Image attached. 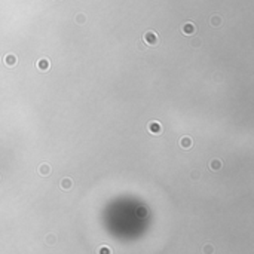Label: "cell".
<instances>
[{
    "label": "cell",
    "instance_id": "6da1fadb",
    "mask_svg": "<svg viewBox=\"0 0 254 254\" xmlns=\"http://www.w3.org/2000/svg\"><path fill=\"white\" fill-rule=\"evenodd\" d=\"M143 40H144L149 46H158L159 43H161V39H159L158 33H155L152 30H149V31H146V33L143 34Z\"/></svg>",
    "mask_w": 254,
    "mask_h": 254
},
{
    "label": "cell",
    "instance_id": "7a4b0ae2",
    "mask_svg": "<svg viewBox=\"0 0 254 254\" xmlns=\"http://www.w3.org/2000/svg\"><path fill=\"white\" fill-rule=\"evenodd\" d=\"M196 25L193 23H190V21H187V23H184L183 25H181V33L186 34V36H192V34L196 33Z\"/></svg>",
    "mask_w": 254,
    "mask_h": 254
},
{
    "label": "cell",
    "instance_id": "3957f363",
    "mask_svg": "<svg viewBox=\"0 0 254 254\" xmlns=\"http://www.w3.org/2000/svg\"><path fill=\"white\" fill-rule=\"evenodd\" d=\"M37 172H39L42 177H48V175L52 172V168L49 164H46V162H43V164L39 165V168H37Z\"/></svg>",
    "mask_w": 254,
    "mask_h": 254
},
{
    "label": "cell",
    "instance_id": "277c9868",
    "mask_svg": "<svg viewBox=\"0 0 254 254\" xmlns=\"http://www.w3.org/2000/svg\"><path fill=\"white\" fill-rule=\"evenodd\" d=\"M147 130L150 131L152 134H161L162 132V126H161L159 122H150L147 125Z\"/></svg>",
    "mask_w": 254,
    "mask_h": 254
},
{
    "label": "cell",
    "instance_id": "5b68a950",
    "mask_svg": "<svg viewBox=\"0 0 254 254\" xmlns=\"http://www.w3.org/2000/svg\"><path fill=\"white\" fill-rule=\"evenodd\" d=\"M3 62H5L8 67H13V66H17L18 62V58L15 55H12V54H9V55H6L5 58H3Z\"/></svg>",
    "mask_w": 254,
    "mask_h": 254
},
{
    "label": "cell",
    "instance_id": "8992f818",
    "mask_svg": "<svg viewBox=\"0 0 254 254\" xmlns=\"http://www.w3.org/2000/svg\"><path fill=\"white\" fill-rule=\"evenodd\" d=\"M36 66H37V68H39V70H42V71H46V70H49V66H51V64H49V60H46V58H40Z\"/></svg>",
    "mask_w": 254,
    "mask_h": 254
},
{
    "label": "cell",
    "instance_id": "52a82bcc",
    "mask_svg": "<svg viewBox=\"0 0 254 254\" xmlns=\"http://www.w3.org/2000/svg\"><path fill=\"white\" fill-rule=\"evenodd\" d=\"M209 24H211V27H214V28H217V27H220L221 24H223V19H221V17L220 15H213L211 17V19H209Z\"/></svg>",
    "mask_w": 254,
    "mask_h": 254
},
{
    "label": "cell",
    "instance_id": "ba28073f",
    "mask_svg": "<svg viewBox=\"0 0 254 254\" xmlns=\"http://www.w3.org/2000/svg\"><path fill=\"white\" fill-rule=\"evenodd\" d=\"M192 144H193V140L190 137H181L180 138V147H183V149H190Z\"/></svg>",
    "mask_w": 254,
    "mask_h": 254
},
{
    "label": "cell",
    "instance_id": "9c48e42d",
    "mask_svg": "<svg viewBox=\"0 0 254 254\" xmlns=\"http://www.w3.org/2000/svg\"><path fill=\"white\" fill-rule=\"evenodd\" d=\"M60 186H61V189H64V190H70L71 186H73V180L68 178V177H66V178H62V180L60 181Z\"/></svg>",
    "mask_w": 254,
    "mask_h": 254
},
{
    "label": "cell",
    "instance_id": "30bf717a",
    "mask_svg": "<svg viewBox=\"0 0 254 254\" xmlns=\"http://www.w3.org/2000/svg\"><path fill=\"white\" fill-rule=\"evenodd\" d=\"M221 167H223V164H221L220 159H213V161L209 162V169H211V171H219Z\"/></svg>",
    "mask_w": 254,
    "mask_h": 254
},
{
    "label": "cell",
    "instance_id": "8fae6325",
    "mask_svg": "<svg viewBox=\"0 0 254 254\" xmlns=\"http://www.w3.org/2000/svg\"><path fill=\"white\" fill-rule=\"evenodd\" d=\"M74 23L79 24V25H83V24L86 23V15H85V13H77V15L74 17Z\"/></svg>",
    "mask_w": 254,
    "mask_h": 254
},
{
    "label": "cell",
    "instance_id": "7c38bea8",
    "mask_svg": "<svg viewBox=\"0 0 254 254\" xmlns=\"http://www.w3.org/2000/svg\"><path fill=\"white\" fill-rule=\"evenodd\" d=\"M204 254H213L214 253V247L211 245V244H207V245H204Z\"/></svg>",
    "mask_w": 254,
    "mask_h": 254
},
{
    "label": "cell",
    "instance_id": "4fadbf2b",
    "mask_svg": "<svg viewBox=\"0 0 254 254\" xmlns=\"http://www.w3.org/2000/svg\"><path fill=\"white\" fill-rule=\"evenodd\" d=\"M190 45H192L193 48H199V46L202 45V40H201V39H198V37H196V39H193V40H192V43H190Z\"/></svg>",
    "mask_w": 254,
    "mask_h": 254
},
{
    "label": "cell",
    "instance_id": "5bb4252c",
    "mask_svg": "<svg viewBox=\"0 0 254 254\" xmlns=\"http://www.w3.org/2000/svg\"><path fill=\"white\" fill-rule=\"evenodd\" d=\"M55 241H56V238L54 236V235H48V236H46V242L49 244V245L55 244Z\"/></svg>",
    "mask_w": 254,
    "mask_h": 254
},
{
    "label": "cell",
    "instance_id": "9a60e30c",
    "mask_svg": "<svg viewBox=\"0 0 254 254\" xmlns=\"http://www.w3.org/2000/svg\"><path fill=\"white\" fill-rule=\"evenodd\" d=\"M98 254H112V251L107 247H101V248L98 250Z\"/></svg>",
    "mask_w": 254,
    "mask_h": 254
},
{
    "label": "cell",
    "instance_id": "2e32d148",
    "mask_svg": "<svg viewBox=\"0 0 254 254\" xmlns=\"http://www.w3.org/2000/svg\"><path fill=\"white\" fill-rule=\"evenodd\" d=\"M192 178L193 180H198L199 178V171H192Z\"/></svg>",
    "mask_w": 254,
    "mask_h": 254
}]
</instances>
